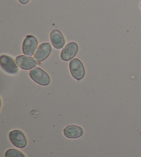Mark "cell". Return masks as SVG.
<instances>
[{
    "mask_svg": "<svg viewBox=\"0 0 141 157\" xmlns=\"http://www.w3.org/2000/svg\"><path fill=\"white\" fill-rule=\"evenodd\" d=\"M0 66L6 73L9 75H16L19 72L16 61L6 55H2L0 57Z\"/></svg>",
    "mask_w": 141,
    "mask_h": 157,
    "instance_id": "1",
    "label": "cell"
},
{
    "mask_svg": "<svg viewBox=\"0 0 141 157\" xmlns=\"http://www.w3.org/2000/svg\"><path fill=\"white\" fill-rule=\"evenodd\" d=\"M30 78L39 85L46 86L50 83V77L47 72L40 68H35L29 72Z\"/></svg>",
    "mask_w": 141,
    "mask_h": 157,
    "instance_id": "2",
    "label": "cell"
},
{
    "mask_svg": "<svg viewBox=\"0 0 141 157\" xmlns=\"http://www.w3.org/2000/svg\"><path fill=\"white\" fill-rule=\"evenodd\" d=\"M70 71L72 77L76 80L83 79L86 75V71L83 63L78 59H73L69 64Z\"/></svg>",
    "mask_w": 141,
    "mask_h": 157,
    "instance_id": "3",
    "label": "cell"
},
{
    "mask_svg": "<svg viewBox=\"0 0 141 157\" xmlns=\"http://www.w3.org/2000/svg\"><path fill=\"white\" fill-rule=\"evenodd\" d=\"M38 46V40L35 36L27 35L22 44V52L25 55L32 56Z\"/></svg>",
    "mask_w": 141,
    "mask_h": 157,
    "instance_id": "4",
    "label": "cell"
},
{
    "mask_svg": "<svg viewBox=\"0 0 141 157\" xmlns=\"http://www.w3.org/2000/svg\"><path fill=\"white\" fill-rule=\"evenodd\" d=\"M9 139L12 144L19 148H24L27 145V139L23 132L14 130L9 134Z\"/></svg>",
    "mask_w": 141,
    "mask_h": 157,
    "instance_id": "5",
    "label": "cell"
},
{
    "mask_svg": "<svg viewBox=\"0 0 141 157\" xmlns=\"http://www.w3.org/2000/svg\"><path fill=\"white\" fill-rule=\"evenodd\" d=\"M78 51V46L75 42H70L62 50L61 53V59L64 61H68L73 59Z\"/></svg>",
    "mask_w": 141,
    "mask_h": 157,
    "instance_id": "6",
    "label": "cell"
},
{
    "mask_svg": "<svg viewBox=\"0 0 141 157\" xmlns=\"http://www.w3.org/2000/svg\"><path fill=\"white\" fill-rule=\"evenodd\" d=\"M52 52L51 45L49 43H42L36 49V51L34 55V57L38 63H41L49 57Z\"/></svg>",
    "mask_w": 141,
    "mask_h": 157,
    "instance_id": "7",
    "label": "cell"
},
{
    "mask_svg": "<svg viewBox=\"0 0 141 157\" xmlns=\"http://www.w3.org/2000/svg\"><path fill=\"white\" fill-rule=\"evenodd\" d=\"M16 63L17 66L21 69L25 70V71H29L35 68L36 64V59L31 57L30 56L27 55H19L17 56L15 59Z\"/></svg>",
    "mask_w": 141,
    "mask_h": 157,
    "instance_id": "8",
    "label": "cell"
},
{
    "mask_svg": "<svg viewBox=\"0 0 141 157\" xmlns=\"http://www.w3.org/2000/svg\"><path fill=\"white\" fill-rule=\"evenodd\" d=\"M50 39L53 47L57 50L63 48L66 44V40H65L63 33L57 29L52 30L50 34Z\"/></svg>",
    "mask_w": 141,
    "mask_h": 157,
    "instance_id": "9",
    "label": "cell"
},
{
    "mask_svg": "<svg viewBox=\"0 0 141 157\" xmlns=\"http://www.w3.org/2000/svg\"><path fill=\"white\" fill-rule=\"evenodd\" d=\"M63 134L68 139H77L83 135V130L78 125H70L64 128Z\"/></svg>",
    "mask_w": 141,
    "mask_h": 157,
    "instance_id": "10",
    "label": "cell"
},
{
    "mask_svg": "<svg viewBox=\"0 0 141 157\" xmlns=\"http://www.w3.org/2000/svg\"><path fill=\"white\" fill-rule=\"evenodd\" d=\"M6 157H26L24 153L15 149H8L5 153Z\"/></svg>",
    "mask_w": 141,
    "mask_h": 157,
    "instance_id": "11",
    "label": "cell"
},
{
    "mask_svg": "<svg viewBox=\"0 0 141 157\" xmlns=\"http://www.w3.org/2000/svg\"><path fill=\"white\" fill-rule=\"evenodd\" d=\"M18 1L19 2L20 4H23V5H26V4H28V3H29L30 0H18Z\"/></svg>",
    "mask_w": 141,
    "mask_h": 157,
    "instance_id": "12",
    "label": "cell"
},
{
    "mask_svg": "<svg viewBox=\"0 0 141 157\" xmlns=\"http://www.w3.org/2000/svg\"><path fill=\"white\" fill-rule=\"evenodd\" d=\"M140 8H141V3H140Z\"/></svg>",
    "mask_w": 141,
    "mask_h": 157,
    "instance_id": "13",
    "label": "cell"
}]
</instances>
